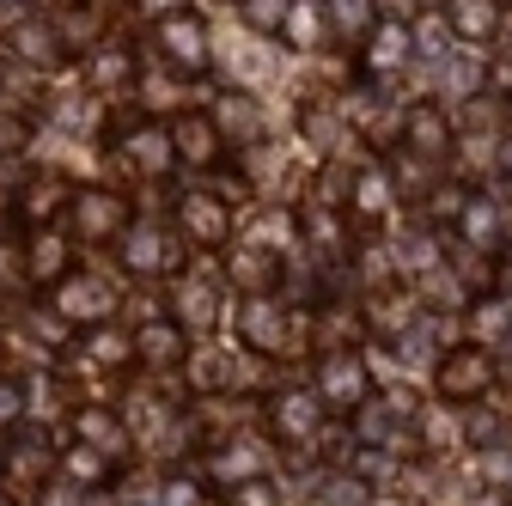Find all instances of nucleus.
<instances>
[{
  "instance_id": "31",
  "label": "nucleus",
  "mask_w": 512,
  "mask_h": 506,
  "mask_svg": "<svg viewBox=\"0 0 512 506\" xmlns=\"http://www.w3.org/2000/svg\"><path fill=\"white\" fill-rule=\"evenodd\" d=\"M80 354H86L92 366H104V372H116V366H128V360H135V342H128V336H116L110 324H98V330H86V342H80Z\"/></svg>"
},
{
  "instance_id": "43",
  "label": "nucleus",
  "mask_w": 512,
  "mask_h": 506,
  "mask_svg": "<svg viewBox=\"0 0 512 506\" xmlns=\"http://www.w3.org/2000/svg\"><path fill=\"white\" fill-rule=\"evenodd\" d=\"M500 7H506V0H500Z\"/></svg>"
},
{
  "instance_id": "22",
  "label": "nucleus",
  "mask_w": 512,
  "mask_h": 506,
  "mask_svg": "<svg viewBox=\"0 0 512 506\" xmlns=\"http://www.w3.org/2000/svg\"><path fill=\"white\" fill-rule=\"evenodd\" d=\"M74 439L92 446V452H104V458H116V452H128V421L110 403H80L74 409Z\"/></svg>"
},
{
  "instance_id": "11",
  "label": "nucleus",
  "mask_w": 512,
  "mask_h": 506,
  "mask_svg": "<svg viewBox=\"0 0 512 506\" xmlns=\"http://www.w3.org/2000/svg\"><path fill=\"white\" fill-rule=\"evenodd\" d=\"M165 129H171V153H177V165H189V171H214V165H220L226 135H220V122H214L208 110H177Z\"/></svg>"
},
{
  "instance_id": "2",
  "label": "nucleus",
  "mask_w": 512,
  "mask_h": 506,
  "mask_svg": "<svg viewBox=\"0 0 512 506\" xmlns=\"http://www.w3.org/2000/svg\"><path fill=\"white\" fill-rule=\"evenodd\" d=\"M55 464H61V446L43 433V427H13V439L0 446V488H13L19 500L43 494L55 482Z\"/></svg>"
},
{
  "instance_id": "9",
  "label": "nucleus",
  "mask_w": 512,
  "mask_h": 506,
  "mask_svg": "<svg viewBox=\"0 0 512 506\" xmlns=\"http://www.w3.org/2000/svg\"><path fill=\"white\" fill-rule=\"evenodd\" d=\"M171 232L183 244H196V250H226L232 244V202L220 196V189H183Z\"/></svg>"
},
{
  "instance_id": "8",
  "label": "nucleus",
  "mask_w": 512,
  "mask_h": 506,
  "mask_svg": "<svg viewBox=\"0 0 512 506\" xmlns=\"http://www.w3.org/2000/svg\"><path fill=\"white\" fill-rule=\"evenodd\" d=\"M49 311L68 330H98V324H110L116 318V293L98 281V275H80V269H68L55 287H49Z\"/></svg>"
},
{
  "instance_id": "28",
  "label": "nucleus",
  "mask_w": 512,
  "mask_h": 506,
  "mask_svg": "<svg viewBox=\"0 0 512 506\" xmlns=\"http://www.w3.org/2000/svg\"><path fill=\"white\" fill-rule=\"evenodd\" d=\"M415 305L458 311V305H470V287L458 281V269H452V263H433V269H427V281H421V293H415Z\"/></svg>"
},
{
  "instance_id": "12",
  "label": "nucleus",
  "mask_w": 512,
  "mask_h": 506,
  "mask_svg": "<svg viewBox=\"0 0 512 506\" xmlns=\"http://www.w3.org/2000/svg\"><path fill=\"white\" fill-rule=\"evenodd\" d=\"M409 55H415V37H409L403 19H378V25L360 37V49H354V61H360L366 80H391V74H403Z\"/></svg>"
},
{
  "instance_id": "10",
  "label": "nucleus",
  "mask_w": 512,
  "mask_h": 506,
  "mask_svg": "<svg viewBox=\"0 0 512 506\" xmlns=\"http://www.w3.org/2000/svg\"><path fill=\"white\" fill-rule=\"evenodd\" d=\"M232 330H238V342H244L250 354H287V342H293L287 311H281V299H275V293H244V299H238Z\"/></svg>"
},
{
  "instance_id": "17",
  "label": "nucleus",
  "mask_w": 512,
  "mask_h": 506,
  "mask_svg": "<svg viewBox=\"0 0 512 506\" xmlns=\"http://www.w3.org/2000/svg\"><path fill=\"white\" fill-rule=\"evenodd\" d=\"M49 25H55V37H61L68 55H86V49L104 43L110 7H104V0H61V7H49Z\"/></svg>"
},
{
  "instance_id": "36",
  "label": "nucleus",
  "mask_w": 512,
  "mask_h": 506,
  "mask_svg": "<svg viewBox=\"0 0 512 506\" xmlns=\"http://www.w3.org/2000/svg\"><path fill=\"white\" fill-rule=\"evenodd\" d=\"M458 208H464V189L458 183H439L433 202H427V220H458Z\"/></svg>"
},
{
  "instance_id": "42",
  "label": "nucleus",
  "mask_w": 512,
  "mask_h": 506,
  "mask_svg": "<svg viewBox=\"0 0 512 506\" xmlns=\"http://www.w3.org/2000/svg\"><path fill=\"white\" fill-rule=\"evenodd\" d=\"M0 506H25V500H19V494H0Z\"/></svg>"
},
{
  "instance_id": "13",
  "label": "nucleus",
  "mask_w": 512,
  "mask_h": 506,
  "mask_svg": "<svg viewBox=\"0 0 512 506\" xmlns=\"http://www.w3.org/2000/svg\"><path fill=\"white\" fill-rule=\"evenodd\" d=\"M0 49H7L19 68H37V74H55L61 61H68V49H61L49 13H25V19H13V31L0 37Z\"/></svg>"
},
{
  "instance_id": "24",
  "label": "nucleus",
  "mask_w": 512,
  "mask_h": 506,
  "mask_svg": "<svg viewBox=\"0 0 512 506\" xmlns=\"http://www.w3.org/2000/svg\"><path fill=\"white\" fill-rule=\"evenodd\" d=\"M275 37H281L287 49H317V43L330 37L324 0H287V7H281V25H275Z\"/></svg>"
},
{
  "instance_id": "15",
  "label": "nucleus",
  "mask_w": 512,
  "mask_h": 506,
  "mask_svg": "<svg viewBox=\"0 0 512 506\" xmlns=\"http://www.w3.org/2000/svg\"><path fill=\"white\" fill-rule=\"evenodd\" d=\"M19 263H25V281H31L37 293H49L61 275L74 269V238L55 232V226H43V232H31V238L19 244Z\"/></svg>"
},
{
  "instance_id": "3",
  "label": "nucleus",
  "mask_w": 512,
  "mask_h": 506,
  "mask_svg": "<svg viewBox=\"0 0 512 506\" xmlns=\"http://www.w3.org/2000/svg\"><path fill=\"white\" fill-rule=\"evenodd\" d=\"M494 378H500L494 348H482V342H458V348H445L439 366H433V397H439V403H488Z\"/></svg>"
},
{
  "instance_id": "29",
  "label": "nucleus",
  "mask_w": 512,
  "mask_h": 506,
  "mask_svg": "<svg viewBox=\"0 0 512 506\" xmlns=\"http://www.w3.org/2000/svg\"><path fill=\"white\" fill-rule=\"evenodd\" d=\"M324 19H330V31L342 43H360L378 25V7H372V0H324Z\"/></svg>"
},
{
  "instance_id": "40",
  "label": "nucleus",
  "mask_w": 512,
  "mask_h": 506,
  "mask_svg": "<svg viewBox=\"0 0 512 506\" xmlns=\"http://www.w3.org/2000/svg\"><path fill=\"white\" fill-rule=\"evenodd\" d=\"M19 281H25L19 250H13V244H0V293H7V287H19Z\"/></svg>"
},
{
  "instance_id": "19",
  "label": "nucleus",
  "mask_w": 512,
  "mask_h": 506,
  "mask_svg": "<svg viewBox=\"0 0 512 506\" xmlns=\"http://www.w3.org/2000/svg\"><path fill=\"white\" fill-rule=\"evenodd\" d=\"M122 165L135 177H171L177 153H171V129H165V122H135V129L122 135Z\"/></svg>"
},
{
  "instance_id": "25",
  "label": "nucleus",
  "mask_w": 512,
  "mask_h": 506,
  "mask_svg": "<svg viewBox=\"0 0 512 506\" xmlns=\"http://www.w3.org/2000/svg\"><path fill=\"white\" fill-rule=\"evenodd\" d=\"M293 226H299V238L317 250V257H336V250L348 244V232H342V208H324V202H299Z\"/></svg>"
},
{
  "instance_id": "23",
  "label": "nucleus",
  "mask_w": 512,
  "mask_h": 506,
  "mask_svg": "<svg viewBox=\"0 0 512 506\" xmlns=\"http://www.w3.org/2000/svg\"><path fill=\"white\" fill-rule=\"evenodd\" d=\"M391 202H397V177L384 171V165L348 177V214L354 220H384V214H391Z\"/></svg>"
},
{
  "instance_id": "1",
  "label": "nucleus",
  "mask_w": 512,
  "mask_h": 506,
  "mask_svg": "<svg viewBox=\"0 0 512 506\" xmlns=\"http://www.w3.org/2000/svg\"><path fill=\"white\" fill-rule=\"evenodd\" d=\"M153 55H159V68L177 74V80H202L214 68V37H208V19L196 7H171L153 19Z\"/></svg>"
},
{
  "instance_id": "6",
  "label": "nucleus",
  "mask_w": 512,
  "mask_h": 506,
  "mask_svg": "<svg viewBox=\"0 0 512 506\" xmlns=\"http://www.w3.org/2000/svg\"><path fill=\"white\" fill-rule=\"evenodd\" d=\"M61 220L74 226V244H116L122 226L135 220V208H128L122 189L92 183V189H74V196H68V214H61Z\"/></svg>"
},
{
  "instance_id": "30",
  "label": "nucleus",
  "mask_w": 512,
  "mask_h": 506,
  "mask_svg": "<svg viewBox=\"0 0 512 506\" xmlns=\"http://www.w3.org/2000/svg\"><path fill=\"white\" fill-rule=\"evenodd\" d=\"M256 470H263V446L256 439H232V446H220L214 452V476L232 488V482H250Z\"/></svg>"
},
{
  "instance_id": "37",
  "label": "nucleus",
  "mask_w": 512,
  "mask_h": 506,
  "mask_svg": "<svg viewBox=\"0 0 512 506\" xmlns=\"http://www.w3.org/2000/svg\"><path fill=\"white\" fill-rule=\"evenodd\" d=\"M281 7H287V0H244V13H250L256 31H275L281 25Z\"/></svg>"
},
{
  "instance_id": "5",
  "label": "nucleus",
  "mask_w": 512,
  "mask_h": 506,
  "mask_svg": "<svg viewBox=\"0 0 512 506\" xmlns=\"http://www.w3.org/2000/svg\"><path fill=\"white\" fill-rule=\"evenodd\" d=\"M263 415H269L275 446H287V452H311L317 439H324V403H317L311 385H281V391H269Z\"/></svg>"
},
{
  "instance_id": "16",
  "label": "nucleus",
  "mask_w": 512,
  "mask_h": 506,
  "mask_svg": "<svg viewBox=\"0 0 512 506\" xmlns=\"http://www.w3.org/2000/svg\"><path fill=\"white\" fill-rule=\"evenodd\" d=\"M68 196H74V183L68 177H55V171H37L19 196H13V220L25 226V232H43V226H55L61 214H68Z\"/></svg>"
},
{
  "instance_id": "35",
  "label": "nucleus",
  "mask_w": 512,
  "mask_h": 506,
  "mask_svg": "<svg viewBox=\"0 0 512 506\" xmlns=\"http://www.w3.org/2000/svg\"><path fill=\"white\" fill-rule=\"evenodd\" d=\"M226 506H281V494H275V482H269V476H250V482H232Z\"/></svg>"
},
{
  "instance_id": "21",
  "label": "nucleus",
  "mask_w": 512,
  "mask_h": 506,
  "mask_svg": "<svg viewBox=\"0 0 512 506\" xmlns=\"http://www.w3.org/2000/svg\"><path fill=\"white\" fill-rule=\"evenodd\" d=\"M500 25H506V7H500V0H445V31H452L458 43H470V49L494 43Z\"/></svg>"
},
{
  "instance_id": "20",
  "label": "nucleus",
  "mask_w": 512,
  "mask_h": 506,
  "mask_svg": "<svg viewBox=\"0 0 512 506\" xmlns=\"http://www.w3.org/2000/svg\"><path fill=\"white\" fill-rule=\"evenodd\" d=\"M458 238H464L470 250H482V257H500V250H506V208L488 196V189L464 196V208H458Z\"/></svg>"
},
{
  "instance_id": "32",
  "label": "nucleus",
  "mask_w": 512,
  "mask_h": 506,
  "mask_svg": "<svg viewBox=\"0 0 512 506\" xmlns=\"http://www.w3.org/2000/svg\"><path fill=\"white\" fill-rule=\"evenodd\" d=\"M208 116L220 122V135H226V147H232V141H250V135H256V110L244 104V92H232V98H226L220 110H208Z\"/></svg>"
},
{
  "instance_id": "18",
  "label": "nucleus",
  "mask_w": 512,
  "mask_h": 506,
  "mask_svg": "<svg viewBox=\"0 0 512 506\" xmlns=\"http://www.w3.org/2000/svg\"><path fill=\"white\" fill-rule=\"evenodd\" d=\"M128 342H135V366H147V372H177L189 360V330L177 318H147Z\"/></svg>"
},
{
  "instance_id": "41",
  "label": "nucleus",
  "mask_w": 512,
  "mask_h": 506,
  "mask_svg": "<svg viewBox=\"0 0 512 506\" xmlns=\"http://www.w3.org/2000/svg\"><path fill=\"white\" fill-rule=\"evenodd\" d=\"M500 92H512V55L500 61V68L488 74V98H500Z\"/></svg>"
},
{
  "instance_id": "7",
  "label": "nucleus",
  "mask_w": 512,
  "mask_h": 506,
  "mask_svg": "<svg viewBox=\"0 0 512 506\" xmlns=\"http://www.w3.org/2000/svg\"><path fill=\"white\" fill-rule=\"evenodd\" d=\"M116 244H122V269L135 281H159V275H171L183 263V238L171 226H159V220H128Z\"/></svg>"
},
{
  "instance_id": "4",
  "label": "nucleus",
  "mask_w": 512,
  "mask_h": 506,
  "mask_svg": "<svg viewBox=\"0 0 512 506\" xmlns=\"http://www.w3.org/2000/svg\"><path fill=\"white\" fill-rule=\"evenodd\" d=\"M317 403L324 415H354L372 403V360L360 348H324L317 354Z\"/></svg>"
},
{
  "instance_id": "38",
  "label": "nucleus",
  "mask_w": 512,
  "mask_h": 506,
  "mask_svg": "<svg viewBox=\"0 0 512 506\" xmlns=\"http://www.w3.org/2000/svg\"><path fill=\"white\" fill-rule=\"evenodd\" d=\"M25 415V391L19 385H7V378H0V427H13Z\"/></svg>"
},
{
  "instance_id": "26",
  "label": "nucleus",
  "mask_w": 512,
  "mask_h": 506,
  "mask_svg": "<svg viewBox=\"0 0 512 506\" xmlns=\"http://www.w3.org/2000/svg\"><path fill=\"white\" fill-rule=\"evenodd\" d=\"M317 342H330V348L366 342V305L360 299H330L324 311H317Z\"/></svg>"
},
{
  "instance_id": "34",
  "label": "nucleus",
  "mask_w": 512,
  "mask_h": 506,
  "mask_svg": "<svg viewBox=\"0 0 512 506\" xmlns=\"http://www.w3.org/2000/svg\"><path fill=\"white\" fill-rule=\"evenodd\" d=\"M25 147H31V116L0 110V159H13V153H25Z\"/></svg>"
},
{
  "instance_id": "27",
  "label": "nucleus",
  "mask_w": 512,
  "mask_h": 506,
  "mask_svg": "<svg viewBox=\"0 0 512 506\" xmlns=\"http://www.w3.org/2000/svg\"><path fill=\"white\" fill-rule=\"evenodd\" d=\"M55 476L92 494V488H104V482H110V458H104V452H92V446H80V439H74V446H61V464H55Z\"/></svg>"
},
{
  "instance_id": "39",
  "label": "nucleus",
  "mask_w": 512,
  "mask_h": 506,
  "mask_svg": "<svg viewBox=\"0 0 512 506\" xmlns=\"http://www.w3.org/2000/svg\"><path fill=\"white\" fill-rule=\"evenodd\" d=\"M171 80H177V74H165V80H141L147 110H171V104H177V98H171Z\"/></svg>"
},
{
  "instance_id": "33",
  "label": "nucleus",
  "mask_w": 512,
  "mask_h": 506,
  "mask_svg": "<svg viewBox=\"0 0 512 506\" xmlns=\"http://www.w3.org/2000/svg\"><path fill=\"white\" fill-rule=\"evenodd\" d=\"M171 318H177L183 330H189V324H208V318H214V287H183Z\"/></svg>"
},
{
  "instance_id": "14",
  "label": "nucleus",
  "mask_w": 512,
  "mask_h": 506,
  "mask_svg": "<svg viewBox=\"0 0 512 506\" xmlns=\"http://www.w3.org/2000/svg\"><path fill=\"white\" fill-rule=\"evenodd\" d=\"M403 147H409L421 165H439L445 153L458 147V135H452V116H445V104L421 98V104H409V110H403Z\"/></svg>"
}]
</instances>
